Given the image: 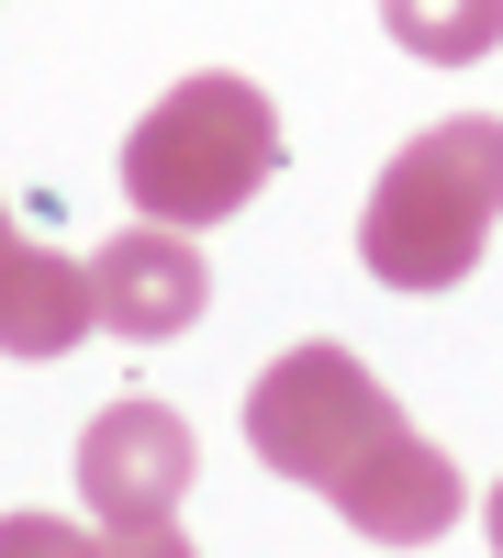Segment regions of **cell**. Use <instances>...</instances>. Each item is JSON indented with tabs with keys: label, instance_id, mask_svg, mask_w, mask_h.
Instances as JSON below:
<instances>
[{
	"label": "cell",
	"instance_id": "cell-1",
	"mask_svg": "<svg viewBox=\"0 0 503 558\" xmlns=\"http://www.w3.org/2000/svg\"><path fill=\"white\" fill-rule=\"evenodd\" d=\"M247 447H258V470H280L313 502H336L370 547H426L470 502L447 447H426L403 425V402L347 347H280L268 357L258 391H247Z\"/></svg>",
	"mask_w": 503,
	"mask_h": 558
},
{
	"label": "cell",
	"instance_id": "cell-2",
	"mask_svg": "<svg viewBox=\"0 0 503 558\" xmlns=\"http://www.w3.org/2000/svg\"><path fill=\"white\" fill-rule=\"evenodd\" d=\"M503 223V123L447 112L426 134H403L370 213H358V268L381 291H459Z\"/></svg>",
	"mask_w": 503,
	"mask_h": 558
},
{
	"label": "cell",
	"instance_id": "cell-3",
	"mask_svg": "<svg viewBox=\"0 0 503 558\" xmlns=\"http://www.w3.org/2000/svg\"><path fill=\"white\" fill-rule=\"evenodd\" d=\"M268 179H280V112H268V89L236 78V68L179 78L168 101L123 134V191H134V213L179 223V235L247 213Z\"/></svg>",
	"mask_w": 503,
	"mask_h": 558
},
{
	"label": "cell",
	"instance_id": "cell-4",
	"mask_svg": "<svg viewBox=\"0 0 503 558\" xmlns=\"http://www.w3.org/2000/svg\"><path fill=\"white\" fill-rule=\"evenodd\" d=\"M191 470H202L191 425H179L168 402H146V391L101 402V425L79 436V502H89V525H168L179 492H191Z\"/></svg>",
	"mask_w": 503,
	"mask_h": 558
},
{
	"label": "cell",
	"instance_id": "cell-5",
	"mask_svg": "<svg viewBox=\"0 0 503 558\" xmlns=\"http://www.w3.org/2000/svg\"><path fill=\"white\" fill-rule=\"evenodd\" d=\"M89 313H101L112 336H134V347L191 336V324L213 313V268H202V246L179 235V223L134 213L112 246H89Z\"/></svg>",
	"mask_w": 503,
	"mask_h": 558
},
{
	"label": "cell",
	"instance_id": "cell-6",
	"mask_svg": "<svg viewBox=\"0 0 503 558\" xmlns=\"http://www.w3.org/2000/svg\"><path fill=\"white\" fill-rule=\"evenodd\" d=\"M79 324H101L89 313V268L57 257L12 202H0V357H68Z\"/></svg>",
	"mask_w": 503,
	"mask_h": 558
},
{
	"label": "cell",
	"instance_id": "cell-7",
	"mask_svg": "<svg viewBox=\"0 0 503 558\" xmlns=\"http://www.w3.org/2000/svg\"><path fill=\"white\" fill-rule=\"evenodd\" d=\"M381 23H392L403 57H426V68H481L503 45V0H381Z\"/></svg>",
	"mask_w": 503,
	"mask_h": 558
},
{
	"label": "cell",
	"instance_id": "cell-8",
	"mask_svg": "<svg viewBox=\"0 0 503 558\" xmlns=\"http://www.w3.org/2000/svg\"><path fill=\"white\" fill-rule=\"evenodd\" d=\"M0 558H89V536L57 514H0Z\"/></svg>",
	"mask_w": 503,
	"mask_h": 558
},
{
	"label": "cell",
	"instance_id": "cell-9",
	"mask_svg": "<svg viewBox=\"0 0 503 558\" xmlns=\"http://www.w3.org/2000/svg\"><path fill=\"white\" fill-rule=\"evenodd\" d=\"M89 558H202V547L179 536V525H101V536H89Z\"/></svg>",
	"mask_w": 503,
	"mask_h": 558
},
{
	"label": "cell",
	"instance_id": "cell-10",
	"mask_svg": "<svg viewBox=\"0 0 503 558\" xmlns=\"http://www.w3.org/2000/svg\"><path fill=\"white\" fill-rule=\"evenodd\" d=\"M481 536H492V558H503V481H492V502H481Z\"/></svg>",
	"mask_w": 503,
	"mask_h": 558
}]
</instances>
